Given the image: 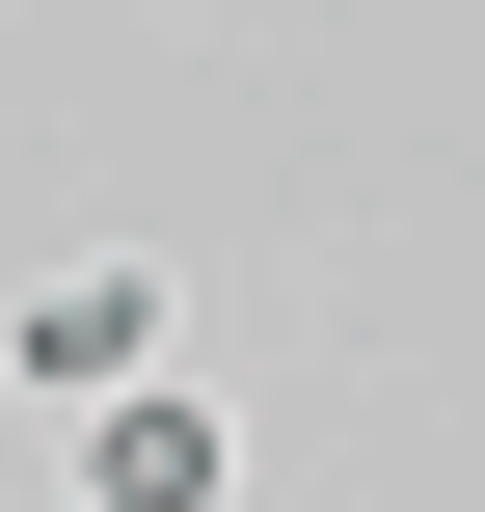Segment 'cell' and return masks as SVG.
<instances>
[{
    "label": "cell",
    "instance_id": "cell-1",
    "mask_svg": "<svg viewBox=\"0 0 485 512\" xmlns=\"http://www.w3.org/2000/svg\"><path fill=\"white\" fill-rule=\"evenodd\" d=\"M0 378H27L54 432L135 405V378H189V351H162V270H27V297H0Z\"/></svg>",
    "mask_w": 485,
    "mask_h": 512
},
{
    "label": "cell",
    "instance_id": "cell-2",
    "mask_svg": "<svg viewBox=\"0 0 485 512\" xmlns=\"http://www.w3.org/2000/svg\"><path fill=\"white\" fill-rule=\"evenodd\" d=\"M54 512H243V405H216V378L81 405V486H54Z\"/></svg>",
    "mask_w": 485,
    "mask_h": 512
}]
</instances>
